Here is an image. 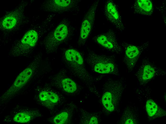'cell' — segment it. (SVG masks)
Masks as SVG:
<instances>
[{"mask_svg": "<svg viewBox=\"0 0 166 124\" xmlns=\"http://www.w3.org/2000/svg\"><path fill=\"white\" fill-rule=\"evenodd\" d=\"M68 34L67 26L63 23L59 24L46 38L44 43L46 49L49 51L55 50L66 39Z\"/></svg>", "mask_w": 166, "mask_h": 124, "instance_id": "7", "label": "cell"}, {"mask_svg": "<svg viewBox=\"0 0 166 124\" xmlns=\"http://www.w3.org/2000/svg\"><path fill=\"white\" fill-rule=\"evenodd\" d=\"M19 13V11L16 10L5 16L1 22L2 27L6 30H10L14 27L18 21Z\"/></svg>", "mask_w": 166, "mask_h": 124, "instance_id": "14", "label": "cell"}, {"mask_svg": "<svg viewBox=\"0 0 166 124\" xmlns=\"http://www.w3.org/2000/svg\"><path fill=\"white\" fill-rule=\"evenodd\" d=\"M64 58L67 66L80 77L88 79L82 56L78 51L71 49L65 52Z\"/></svg>", "mask_w": 166, "mask_h": 124, "instance_id": "3", "label": "cell"}, {"mask_svg": "<svg viewBox=\"0 0 166 124\" xmlns=\"http://www.w3.org/2000/svg\"><path fill=\"white\" fill-rule=\"evenodd\" d=\"M148 41L141 45L137 46L124 41L121 45L125 52L124 62L128 70L134 68L142 53L149 45Z\"/></svg>", "mask_w": 166, "mask_h": 124, "instance_id": "5", "label": "cell"}, {"mask_svg": "<svg viewBox=\"0 0 166 124\" xmlns=\"http://www.w3.org/2000/svg\"><path fill=\"white\" fill-rule=\"evenodd\" d=\"M60 83L63 89L67 92L73 93L77 90V87L76 83L70 78H63L62 79Z\"/></svg>", "mask_w": 166, "mask_h": 124, "instance_id": "17", "label": "cell"}, {"mask_svg": "<svg viewBox=\"0 0 166 124\" xmlns=\"http://www.w3.org/2000/svg\"><path fill=\"white\" fill-rule=\"evenodd\" d=\"M75 4V1L72 0H50L46 3L45 7L49 11L62 12L69 10Z\"/></svg>", "mask_w": 166, "mask_h": 124, "instance_id": "12", "label": "cell"}, {"mask_svg": "<svg viewBox=\"0 0 166 124\" xmlns=\"http://www.w3.org/2000/svg\"><path fill=\"white\" fill-rule=\"evenodd\" d=\"M99 1L98 0H96L92 4L83 18L81 27L78 42L79 45L84 43L92 30Z\"/></svg>", "mask_w": 166, "mask_h": 124, "instance_id": "6", "label": "cell"}, {"mask_svg": "<svg viewBox=\"0 0 166 124\" xmlns=\"http://www.w3.org/2000/svg\"><path fill=\"white\" fill-rule=\"evenodd\" d=\"M34 112L24 111L16 114L13 118L14 122L19 123H27L31 121L34 117Z\"/></svg>", "mask_w": 166, "mask_h": 124, "instance_id": "15", "label": "cell"}, {"mask_svg": "<svg viewBox=\"0 0 166 124\" xmlns=\"http://www.w3.org/2000/svg\"><path fill=\"white\" fill-rule=\"evenodd\" d=\"M98 123L97 118L95 117H92L90 119L89 122V124H97Z\"/></svg>", "mask_w": 166, "mask_h": 124, "instance_id": "20", "label": "cell"}, {"mask_svg": "<svg viewBox=\"0 0 166 124\" xmlns=\"http://www.w3.org/2000/svg\"><path fill=\"white\" fill-rule=\"evenodd\" d=\"M163 72L159 68L152 64L148 60H143L136 76L140 83L144 84L159 74Z\"/></svg>", "mask_w": 166, "mask_h": 124, "instance_id": "8", "label": "cell"}, {"mask_svg": "<svg viewBox=\"0 0 166 124\" xmlns=\"http://www.w3.org/2000/svg\"><path fill=\"white\" fill-rule=\"evenodd\" d=\"M40 100L42 102H48L56 103L58 102L59 97L56 93L52 91H44L40 93L39 95Z\"/></svg>", "mask_w": 166, "mask_h": 124, "instance_id": "16", "label": "cell"}, {"mask_svg": "<svg viewBox=\"0 0 166 124\" xmlns=\"http://www.w3.org/2000/svg\"><path fill=\"white\" fill-rule=\"evenodd\" d=\"M68 117V113L62 112L56 116L53 119L54 123L56 124H63L67 121Z\"/></svg>", "mask_w": 166, "mask_h": 124, "instance_id": "19", "label": "cell"}, {"mask_svg": "<svg viewBox=\"0 0 166 124\" xmlns=\"http://www.w3.org/2000/svg\"><path fill=\"white\" fill-rule=\"evenodd\" d=\"M94 40L99 45L110 51L118 54L121 52L117 37L112 30L97 35L94 37Z\"/></svg>", "mask_w": 166, "mask_h": 124, "instance_id": "9", "label": "cell"}, {"mask_svg": "<svg viewBox=\"0 0 166 124\" xmlns=\"http://www.w3.org/2000/svg\"><path fill=\"white\" fill-rule=\"evenodd\" d=\"M86 60L89 66L98 73L115 74L118 72L117 65L113 57L99 55L90 51L88 54Z\"/></svg>", "mask_w": 166, "mask_h": 124, "instance_id": "1", "label": "cell"}, {"mask_svg": "<svg viewBox=\"0 0 166 124\" xmlns=\"http://www.w3.org/2000/svg\"><path fill=\"white\" fill-rule=\"evenodd\" d=\"M39 62L37 59L35 60L18 75L12 84L2 96L3 100L11 98L23 87L31 78Z\"/></svg>", "mask_w": 166, "mask_h": 124, "instance_id": "2", "label": "cell"}, {"mask_svg": "<svg viewBox=\"0 0 166 124\" xmlns=\"http://www.w3.org/2000/svg\"><path fill=\"white\" fill-rule=\"evenodd\" d=\"M119 82L109 81L105 84V91L103 95L102 102L103 105L110 112L113 111L114 109V89Z\"/></svg>", "mask_w": 166, "mask_h": 124, "instance_id": "11", "label": "cell"}, {"mask_svg": "<svg viewBox=\"0 0 166 124\" xmlns=\"http://www.w3.org/2000/svg\"><path fill=\"white\" fill-rule=\"evenodd\" d=\"M133 8L135 12L144 16H150L153 12V5L150 0H135Z\"/></svg>", "mask_w": 166, "mask_h": 124, "instance_id": "13", "label": "cell"}, {"mask_svg": "<svg viewBox=\"0 0 166 124\" xmlns=\"http://www.w3.org/2000/svg\"><path fill=\"white\" fill-rule=\"evenodd\" d=\"M38 38V34L35 31H28L13 48L12 56L17 57L29 53L34 47Z\"/></svg>", "mask_w": 166, "mask_h": 124, "instance_id": "4", "label": "cell"}, {"mask_svg": "<svg viewBox=\"0 0 166 124\" xmlns=\"http://www.w3.org/2000/svg\"><path fill=\"white\" fill-rule=\"evenodd\" d=\"M104 13L107 19L119 31H122L124 29L121 17L115 4L111 0L106 2Z\"/></svg>", "mask_w": 166, "mask_h": 124, "instance_id": "10", "label": "cell"}, {"mask_svg": "<svg viewBox=\"0 0 166 124\" xmlns=\"http://www.w3.org/2000/svg\"><path fill=\"white\" fill-rule=\"evenodd\" d=\"M146 108L147 112L148 115L152 117L156 113L157 110V106L152 100L149 99L146 103Z\"/></svg>", "mask_w": 166, "mask_h": 124, "instance_id": "18", "label": "cell"}]
</instances>
